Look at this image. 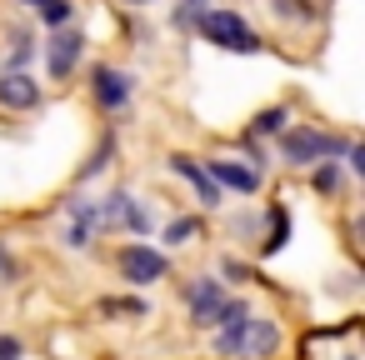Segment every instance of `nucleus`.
<instances>
[{
	"mask_svg": "<svg viewBox=\"0 0 365 360\" xmlns=\"http://www.w3.org/2000/svg\"><path fill=\"white\" fill-rule=\"evenodd\" d=\"M185 235H195V220H175V225L165 230V240H185Z\"/></svg>",
	"mask_w": 365,
	"mask_h": 360,
	"instance_id": "a211bd4d",
	"label": "nucleus"
},
{
	"mask_svg": "<svg viewBox=\"0 0 365 360\" xmlns=\"http://www.w3.org/2000/svg\"><path fill=\"white\" fill-rule=\"evenodd\" d=\"M91 230H96V210L86 205V200H76V210H71V245H91Z\"/></svg>",
	"mask_w": 365,
	"mask_h": 360,
	"instance_id": "9b49d317",
	"label": "nucleus"
},
{
	"mask_svg": "<svg viewBox=\"0 0 365 360\" xmlns=\"http://www.w3.org/2000/svg\"><path fill=\"white\" fill-rule=\"evenodd\" d=\"M120 275H125L130 285H150V280L165 275V255L150 250V245H125V255H120Z\"/></svg>",
	"mask_w": 365,
	"mask_h": 360,
	"instance_id": "20e7f679",
	"label": "nucleus"
},
{
	"mask_svg": "<svg viewBox=\"0 0 365 360\" xmlns=\"http://www.w3.org/2000/svg\"><path fill=\"white\" fill-rule=\"evenodd\" d=\"M205 6H210V0H180L175 21H180V26H190V21H200V16H205Z\"/></svg>",
	"mask_w": 365,
	"mask_h": 360,
	"instance_id": "4468645a",
	"label": "nucleus"
},
{
	"mask_svg": "<svg viewBox=\"0 0 365 360\" xmlns=\"http://www.w3.org/2000/svg\"><path fill=\"white\" fill-rule=\"evenodd\" d=\"M275 345H280V330H275V320H260V315H245L215 335V350L235 355V360H265Z\"/></svg>",
	"mask_w": 365,
	"mask_h": 360,
	"instance_id": "f257e3e1",
	"label": "nucleus"
},
{
	"mask_svg": "<svg viewBox=\"0 0 365 360\" xmlns=\"http://www.w3.org/2000/svg\"><path fill=\"white\" fill-rule=\"evenodd\" d=\"M315 190H320V195L335 190V165H320V170H315Z\"/></svg>",
	"mask_w": 365,
	"mask_h": 360,
	"instance_id": "dca6fc26",
	"label": "nucleus"
},
{
	"mask_svg": "<svg viewBox=\"0 0 365 360\" xmlns=\"http://www.w3.org/2000/svg\"><path fill=\"white\" fill-rule=\"evenodd\" d=\"M345 145L335 140V135H325V130H285L280 135V155L290 160V165H305V160H325V155H340Z\"/></svg>",
	"mask_w": 365,
	"mask_h": 360,
	"instance_id": "7ed1b4c3",
	"label": "nucleus"
},
{
	"mask_svg": "<svg viewBox=\"0 0 365 360\" xmlns=\"http://www.w3.org/2000/svg\"><path fill=\"white\" fill-rule=\"evenodd\" d=\"M91 86H96V101H101L106 110H120V106L130 101V81H125L120 71H110V66H101Z\"/></svg>",
	"mask_w": 365,
	"mask_h": 360,
	"instance_id": "6e6552de",
	"label": "nucleus"
},
{
	"mask_svg": "<svg viewBox=\"0 0 365 360\" xmlns=\"http://www.w3.org/2000/svg\"><path fill=\"white\" fill-rule=\"evenodd\" d=\"M280 125H285V110H265V115H260V125H255V130H280Z\"/></svg>",
	"mask_w": 365,
	"mask_h": 360,
	"instance_id": "f3484780",
	"label": "nucleus"
},
{
	"mask_svg": "<svg viewBox=\"0 0 365 360\" xmlns=\"http://www.w3.org/2000/svg\"><path fill=\"white\" fill-rule=\"evenodd\" d=\"M110 220H125L130 230H145V210L130 195H110Z\"/></svg>",
	"mask_w": 365,
	"mask_h": 360,
	"instance_id": "f8f14e48",
	"label": "nucleus"
},
{
	"mask_svg": "<svg viewBox=\"0 0 365 360\" xmlns=\"http://www.w3.org/2000/svg\"><path fill=\"white\" fill-rule=\"evenodd\" d=\"M26 6H41V0H26Z\"/></svg>",
	"mask_w": 365,
	"mask_h": 360,
	"instance_id": "412c9836",
	"label": "nucleus"
},
{
	"mask_svg": "<svg viewBox=\"0 0 365 360\" xmlns=\"http://www.w3.org/2000/svg\"><path fill=\"white\" fill-rule=\"evenodd\" d=\"M36 101H41V86L26 71H6V76H0V106H6V110H31Z\"/></svg>",
	"mask_w": 365,
	"mask_h": 360,
	"instance_id": "423d86ee",
	"label": "nucleus"
},
{
	"mask_svg": "<svg viewBox=\"0 0 365 360\" xmlns=\"http://www.w3.org/2000/svg\"><path fill=\"white\" fill-rule=\"evenodd\" d=\"M210 180H215V185H230V190H240V195L260 190V170L235 165V160H215V165H210Z\"/></svg>",
	"mask_w": 365,
	"mask_h": 360,
	"instance_id": "1a4fd4ad",
	"label": "nucleus"
},
{
	"mask_svg": "<svg viewBox=\"0 0 365 360\" xmlns=\"http://www.w3.org/2000/svg\"><path fill=\"white\" fill-rule=\"evenodd\" d=\"M130 6H150V0H130Z\"/></svg>",
	"mask_w": 365,
	"mask_h": 360,
	"instance_id": "aec40b11",
	"label": "nucleus"
},
{
	"mask_svg": "<svg viewBox=\"0 0 365 360\" xmlns=\"http://www.w3.org/2000/svg\"><path fill=\"white\" fill-rule=\"evenodd\" d=\"M21 355V340H11V335H0V360H16Z\"/></svg>",
	"mask_w": 365,
	"mask_h": 360,
	"instance_id": "6ab92c4d",
	"label": "nucleus"
},
{
	"mask_svg": "<svg viewBox=\"0 0 365 360\" xmlns=\"http://www.w3.org/2000/svg\"><path fill=\"white\" fill-rule=\"evenodd\" d=\"M101 310H115V315H120V310H125V315H145V305H140V300H106Z\"/></svg>",
	"mask_w": 365,
	"mask_h": 360,
	"instance_id": "2eb2a0df",
	"label": "nucleus"
},
{
	"mask_svg": "<svg viewBox=\"0 0 365 360\" xmlns=\"http://www.w3.org/2000/svg\"><path fill=\"white\" fill-rule=\"evenodd\" d=\"M41 16H46V26H66L71 21V0H41Z\"/></svg>",
	"mask_w": 365,
	"mask_h": 360,
	"instance_id": "ddd939ff",
	"label": "nucleus"
},
{
	"mask_svg": "<svg viewBox=\"0 0 365 360\" xmlns=\"http://www.w3.org/2000/svg\"><path fill=\"white\" fill-rule=\"evenodd\" d=\"M200 36L215 41V46H225V51H255L260 46L255 31L245 26V16H235V11H205L200 16Z\"/></svg>",
	"mask_w": 365,
	"mask_h": 360,
	"instance_id": "f03ea898",
	"label": "nucleus"
},
{
	"mask_svg": "<svg viewBox=\"0 0 365 360\" xmlns=\"http://www.w3.org/2000/svg\"><path fill=\"white\" fill-rule=\"evenodd\" d=\"M170 165H175V175H185V180H190V185L200 190V200H205V205H220V185L210 180V170H200V165H195L190 155H175Z\"/></svg>",
	"mask_w": 365,
	"mask_h": 360,
	"instance_id": "9d476101",
	"label": "nucleus"
},
{
	"mask_svg": "<svg viewBox=\"0 0 365 360\" xmlns=\"http://www.w3.org/2000/svg\"><path fill=\"white\" fill-rule=\"evenodd\" d=\"M81 36L76 31H61V36H51V46H46V71H51V81H71V71H76V61H81Z\"/></svg>",
	"mask_w": 365,
	"mask_h": 360,
	"instance_id": "39448f33",
	"label": "nucleus"
},
{
	"mask_svg": "<svg viewBox=\"0 0 365 360\" xmlns=\"http://www.w3.org/2000/svg\"><path fill=\"white\" fill-rule=\"evenodd\" d=\"M220 310H225V290L215 280L190 285V315H195V325H220Z\"/></svg>",
	"mask_w": 365,
	"mask_h": 360,
	"instance_id": "0eeeda50",
	"label": "nucleus"
}]
</instances>
